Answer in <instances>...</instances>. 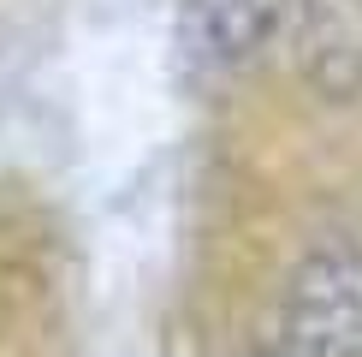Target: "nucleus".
I'll return each mask as SVG.
<instances>
[{"label":"nucleus","mask_w":362,"mask_h":357,"mask_svg":"<svg viewBox=\"0 0 362 357\" xmlns=\"http://www.w3.org/2000/svg\"><path fill=\"white\" fill-rule=\"evenodd\" d=\"M297 0H185L178 42L202 72H244L291 30Z\"/></svg>","instance_id":"2"},{"label":"nucleus","mask_w":362,"mask_h":357,"mask_svg":"<svg viewBox=\"0 0 362 357\" xmlns=\"http://www.w3.org/2000/svg\"><path fill=\"white\" fill-rule=\"evenodd\" d=\"M291 357H362V244L321 238L297 256L279 310Z\"/></svg>","instance_id":"1"},{"label":"nucleus","mask_w":362,"mask_h":357,"mask_svg":"<svg viewBox=\"0 0 362 357\" xmlns=\"http://www.w3.org/2000/svg\"><path fill=\"white\" fill-rule=\"evenodd\" d=\"M238 357H291L285 346H255V351H238Z\"/></svg>","instance_id":"4"},{"label":"nucleus","mask_w":362,"mask_h":357,"mask_svg":"<svg viewBox=\"0 0 362 357\" xmlns=\"http://www.w3.org/2000/svg\"><path fill=\"white\" fill-rule=\"evenodd\" d=\"M291 60L321 101H362V0H297Z\"/></svg>","instance_id":"3"}]
</instances>
